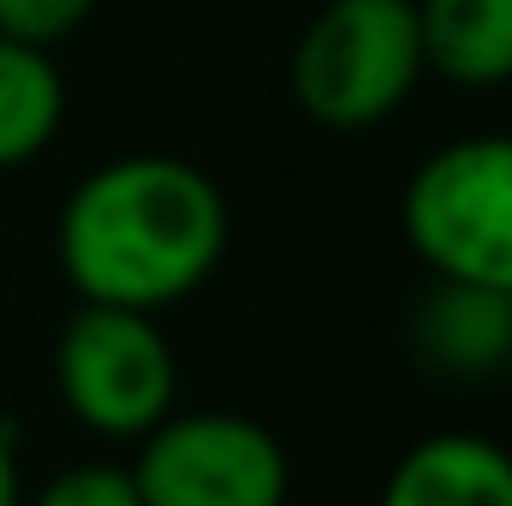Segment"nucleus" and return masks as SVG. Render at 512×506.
<instances>
[{
	"mask_svg": "<svg viewBox=\"0 0 512 506\" xmlns=\"http://www.w3.org/2000/svg\"><path fill=\"white\" fill-rule=\"evenodd\" d=\"M227 197L179 155H120L60 209V268L84 304L167 310L227 256Z\"/></svg>",
	"mask_w": 512,
	"mask_h": 506,
	"instance_id": "1",
	"label": "nucleus"
},
{
	"mask_svg": "<svg viewBox=\"0 0 512 506\" xmlns=\"http://www.w3.org/2000/svg\"><path fill=\"white\" fill-rule=\"evenodd\" d=\"M423 78L411 0H328L292 48V102L328 131L382 126Z\"/></svg>",
	"mask_w": 512,
	"mask_h": 506,
	"instance_id": "2",
	"label": "nucleus"
},
{
	"mask_svg": "<svg viewBox=\"0 0 512 506\" xmlns=\"http://www.w3.org/2000/svg\"><path fill=\"white\" fill-rule=\"evenodd\" d=\"M399 221L429 274L512 292V137L483 131L435 149L411 173Z\"/></svg>",
	"mask_w": 512,
	"mask_h": 506,
	"instance_id": "3",
	"label": "nucleus"
},
{
	"mask_svg": "<svg viewBox=\"0 0 512 506\" xmlns=\"http://www.w3.org/2000/svg\"><path fill=\"white\" fill-rule=\"evenodd\" d=\"M54 387L90 435L143 441L173 411L179 364L155 316L120 304H78L54 346Z\"/></svg>",
	"mask_w": 512,
	"mask_h": 506,
	"instance_id": "4",
	"label": "nucleus"
},
{
	"mask_svg": "<svg viewBox=\"0 0 512 506\" xmlns=\"http://www.w3.org/2000/svg\"><path fill=\"white\" fill-rule=\"evenodd\" d=\"M143 506H286L292 465L274 429L239 411L161 417L131 465Z\"/></svg>",
	"mask_w": 512,
	"mask_h": 506,
	"instance_id": "5",
	"label": "nucleus"
},
{
	"mask_svg": "<svg viewBox=\"0 0 512 506\" xmlns=\"http://www.w3.org/2000/svg\"><path fill=\"white\" fill-rule=\"evenodd\" d=\"M512 292L471 286V280H429L411 310V352L435 376H495L507 370Z\"/></svg>",
	"mask_w": 512,
	"mask_h": 506,
	"instance_id": "6",
	"label": "nucleus"
},
{
	"mask_svg": "<svg viewBox=\"0 0 512 506\" xmlns=\"http://www.w3.org/2000/svg\"><path fill=\"white\" fill-rule=\"evenodd\" d=\"M376 506H512V453L471 435H423L387 471Z\"/></svg>",
	"mask_w": 512,
	"mask_h": 506,
	"instance_id": "7",
	"label": "nucleus"
},
{
	"mask_svg": "<svg viewBox=\"0 0 512 506\" xmlns=\"http://www.w3.org/2000/svg\"><path fill=\"white\" fill-rule=\"evenodd\" d=\"M423 36V72L495 90L512 84V0H411Z\"/></svg>",
	"mask_w": 512,
	"mask_h": 506,
	"instance_id": "8",
	"label": "nucleus"
},
{
	"mask_svg": "<svg viewBox=\"0 0 512 506\" xmlns=\"http://www.w3.org/2000/svg\"><path fill=\"white\" fill-rule=\"evenodd\" d=\"M66 120V78L48 48L0 36V173L36 161Z\"/></svg>",
	"mask_w": 512,
	"mask_h": 506,
	"instance_id": "9",
	"label": "nucleus"
},
{
	"mask_svg": "<svg viewBox=\"0 0 512 506\" xmlns=\"http://www.w3.org/2000/svg\"><path fill=\"white\" fill-rule=\"evenodd\" d=\"M30 506H143L131 465H72L60 477H48Z\"/></svg>",
	"mask_w": 512,
	"mask_h": 506,
	"instance_id": "10",
	"label": "nucleus"
},
{
	"mask_svg": "<svg viewBox=\"0 0 512 506\" xmlns=\"http://www.w3.org/2000/svg\"><path fill=\"white\" fill-rule=\"evenodd\" d=\"M90 12H96V0H0V36L54 48V42H66Z\"/></svg>",
	"mask_w": 512,
	"mask_h": 506,
	"instance_id": "11",
	"label": "nucleus"
},
{
	"mask_svg": "<svg viewBox=\"0 0 512 506\" xmlns=\"http://www.w3.org/2000/svg\"><path fill=\"white\" fill-rule=\"evenodd\" d=\"M0 506H18V447H12V429H0Z\"/></svg>",
	"mask_w": 512,
	"mask_h": 506,
	"instance_id": "12",
	"label": "nucleus"
},
{
	"mask_svg": "<svg viewBox=\"0 0 512 506\" xmlns=\"http://www.w3.org/2000/svg\"><path fill=\"white\" fill-rule=\"evenodd\" d=\"M507 370H512V340H507Z\"/></svg>",
	"mask_w": 512,
	"mask_h": 506,
	"instance_id": "13",
	"label": "nucleus"
}]
</instances>
